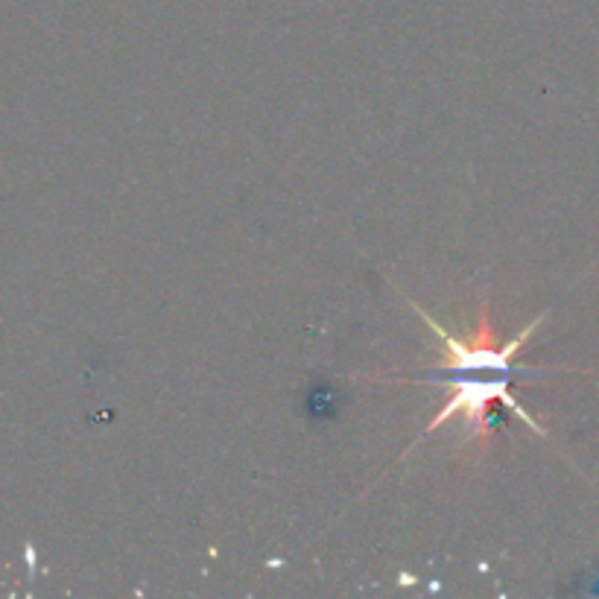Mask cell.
<instances>
[{"label": "cell", "mask_w": 599, "mask_h": 599, "mask_svg": "<svg viewBox=\"0 0 599 599\" xmlns=\"http://www.w3.org/2000/svg\"><path fill=\"white\" fill-rule=\"evenodd\" d=\"M415 310L421 313V319L436 331V337L442 339L445 351H448V360L445 363H436L430 366V372L415 377L392 375V380H412V383H442L450 386V401L442 410L433 415V421L424 427V436H430L433 430H439L442 424H448L450 418H462L471 430H474V439L480 445L491 442V404H503L509 412H515L518 418H524L532 430H538L541 436H547L541 430V424L529 415V412L515 401L512 395V377L515 375H547V372H538V369H521L515 363L518 351L524 348V342L535 328L541 325V319H535L532 325H526L524 331L509 342H497L494 337V328H491V319H488V304L483 299L480 304V322H477V331L471 337H453L450 331H445L430 313H424L418 304Z\"/></svg>", "instance_id": "cell-1"}]
</instances>
